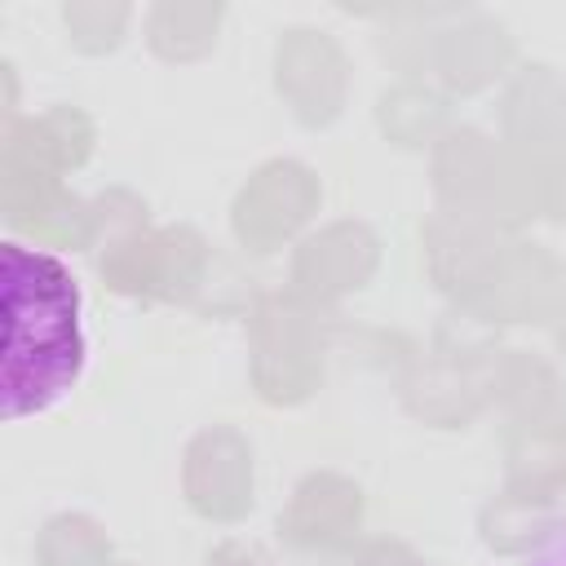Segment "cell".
I'll use <instances>...</instances> for the list:
<instances>
[{"mask_svg":"<svg viewBox=\"0 0 566 566\" xmlns=\"http://www.w3.org/2000/svg\"><path fill=\"white\" fill-rule=\"evenodd\" d=\"M0 416L4 424L53 416L75 398L93 363L84 283L66 256L40 243H0Z\"/></svg>","mask_w":566,"mask_h":566,"instance_id":"6da1fadb","label":"cell"},{"mask_svg":"<svg viewBox=\"0 0 566 566\" xmlns=\"http://www.w3.org/2000/svg\"><path fill=\"white\" fill-rule=\"evenodd\" d=\"M522 566H566V522L548 526V531H544V539L526 553V562H522Z\"/></svg>","mask_w":566,"mask_h":566,"instance_id":"7a4b0ae2","label":"cell"}]
</instances>
